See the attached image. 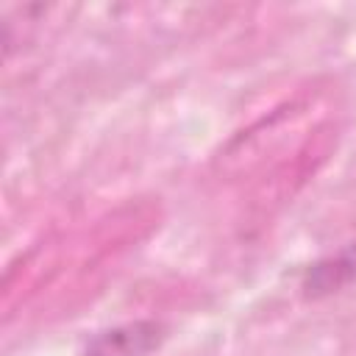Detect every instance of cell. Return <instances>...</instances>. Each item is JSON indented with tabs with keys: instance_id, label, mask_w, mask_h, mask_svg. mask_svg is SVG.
Segmentation results:
<instances>
[{
	"instance_id": "1",
	"label": "cell",
	"mask_w": 356,
	"mask_h": 356,
	"mask_svg": "<svg viewBox=\"0 0 356 356\" xmlns=\"http://www.w3.org/2000/svg\"><path fill=\"white\" fill-rule=\"evenodd\" d=\"M167 328L156 320H134L122 323L106 331H97L86 348L83 356H150L161 348Z\"/></svg>"
},
{
	"instance_id": "2",
	"label": "cell",
	"mask_w": 356,
	"mask_h": 356,
	"mask_svg": "<svg viewBox=\"0 0 356 356\" xmlns=\"http://www.w3.org/2000/svg\"><path fill=\"white\" fill-rule=\"evenodd\" d=\"M353 275H356V245L350 250L339 253L337 259L314 264V270L309 273V284L306 286H312L309 292H331L334 286L345 284Z\"/></svg>"
}]
</instances>
